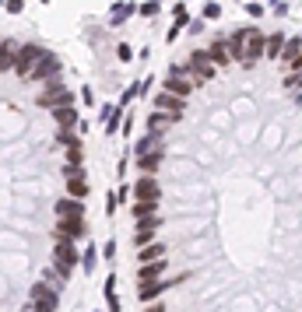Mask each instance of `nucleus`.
I'll use <instances>...</instances> for the list:
<instances>
[{"instance_id":"6","label":"nucleus","mask_w":302,"mask_h":312,"mask_svg":"<svg viewBox=\"0 0 302 312\" xmlns=\"http://www.w3.org/2000/svg\"><path fill=\"white\" fill-rule=\"evenodd\" d=\"M84 267H88V270L95 267V249H88V253H84Z\"/></svg>"},{"instance_id":"4","label":"nucleus","mask_w":302,"mask_h":312,"mask_svg":"<svg viewBox=\"0 0 302 312\" xmlns=\"http://www.w3.org/2000/svg\"><path fill=\"white\" fill-rule=\"evenodd\" d=\"M169 267H172V260H169V256H162V260H151V263H141L137 277H141V284H144V281H158L162 274H169Z\"/></svg>"},{"instance_id":"3","label":"nucleus","mask_w":302,"mask_h":312,"mask_svg":"<svg viewBox=\"0 0 302 312\" xmlns=\"http://www.w3.org/2000/svg\"><path fill=\"white\" fill-rule=\"evenodd\" d=\"M32 312H57V291L46 284L32 288Z\"/></svg>"},{"instance_id":"7","label":"nucleus","mask_w":302,"mask_h":312,"mask_svg":"<svg viewBox=\"0 0 302 312\" xmlns=\"http://www.w3.org/2000/svg\"><path fill=\"white\" fill-rule=\"evenodd\" d=\"M144 312H165V309H162V305H158V298H155V302H144Z\"/></svg>"},{"instance_id":"1","label":"nucleus","mask_w":302,"mask_h":312,"mask_svg":"<svg viewBox=\"0 0 302 312\" xmlns=\"http://www.w3.org/2000/svg\"><path fill=\"white\" fill-rule=\"evenodd\" d=\"M77 260H81V256H77V249H74L71 238H57V242H53V267H57L60 277H71V274H74Z\"/></svg>"},{"instance_id":"2","label":"nucleus","mask_w":302,"mask_h":312,"mask_svg":"<svg viewBox=\"0 0 302 312\" xmlns=\"http://www.w3.org/2000/svg\"><path fill=\"white\" fill-rule=\"evenodd\" d=\"M186 277H190V274H186V270H179V274H172V277H165V281H144L137 295H141V302H155V298H162L169 288H179Z\"/></svg>"},{"instance_id":"5","label":"nucleus","mask_w":302,"mask_h":312,"mask_svg":"<svg viewBox=\"0 0 302 312\" xmlns=\"http://www.w3.org/2000/svg\"><path fill=\"white\" fill-rule=\"evenodd\" d=\"M106 302H109V312H120V298H116V281H113V277L106 281Z\"/></svg>"}]
</instances>
